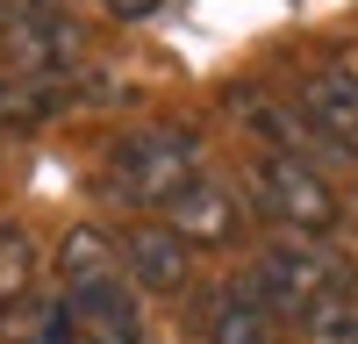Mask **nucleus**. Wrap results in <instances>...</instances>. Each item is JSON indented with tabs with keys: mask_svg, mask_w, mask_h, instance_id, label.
Returning <instances> with one entry per match:
<instances>
[{
	"mask_svg": "<svg viewBox=\"0 0 358 344\" xmlns=\"http://www.w3.org/2000/svg\"><path fill=\"white\" fill-rule=\"evenodd\" d=\"M57 294L72 308L79 344H151L143 294H136V280L122 266V244L108 229H94V222L65 229V244H57Z\"/></svg>",
	"mask_w": 358,
	"mask_h": 344,
	"instance_id": "1",
	"label": "nucleus"
},
{
	"mask_svg": "<svg viewBox=\"0 0 358 344\" xmlns=\"http://www.w3.org/2000/svg\"><path fill=\"white\" fill-rule=\"evenodd\" d=\"M208 165V136L187 115H165V122H136L115 136V151L101 165V194L115 208H165V201Z\"/></svg>",
	"mask_w": 358,
	"mask_h": 344,
	"instance_id": "2",
	"label": "nucleus"
},
{
	"mask_svg": "<svg viewBox=\"0 0 358 344\" xmlns=\"http://www.w3.org/2000/svg\"><path fill=\"white\" fill-rule=\"evenodd\" d=\"M244 280L265 294V308L280 315V323H301V315L322 301V294H337V287L358 280V266L330 244V237H301V229H273L258 251H251V266Z\"/></svg>",
	"mask_w": 358,
	"mask_h": 344,
	"instance_id": "3",
	"label": "nucleus"
},
{
	"mask_svg": "<svg viewBox=\"0 0 358 344\" xmlns=\"http://www.w3.org/2000/svg\"><path fill=\"white\" fill-rule=\"evenodd\" d=\"M244 194H251V215L265 229H301V237H330L344 222V201L330 187V172L294 158V151H258L244 165Z\"/></svg>",
	"mask_w": 358,
	"mask_h": 344,
	"instance_id": "4",
	"label": "nucleus"
},
{
	"mask_svg": "<svg viewBox=\"0 0 358 344\" xmlns=\"http://www.w3.org/2000/svg\"><path fill=\"white\" fill-rule=\"evenodd\" d=\"M158 215H165L194 251H236V244H251V222H258V215H251V194L236 187V180H222V172H208V165L165 201Z\"/></svg>",
	"mask_w": 358,
	"mask_h": 344,
	"instance_id": "5",
	"label": "nucleus"
},
{
	"mask_svg": "<svg viewBox=\"0 0 358 344\" xmlns=\"http://www.w3.org/2000/svg\"><path fill=\"white\" fill-rule=\"evenodd\" d=\"M229 115L265 143V151H294V158H308V165H344L351 158V151H337V143L301 115V101H273L265 86H229Z\"/></svg>",
	"mask_w": 358,
	"mask_h": 344,
	"instance_id": "6",
	"label": "nucleus"
},
{
	"mask_svg": "<svg viewBox=\"0 0 358 344\" xmlns=\"http://www.w3.org/2000/svg\"><path fill=\"white\" fill-rule=\"evenodd\" d=\"M115 244H122V266H129V280H136V294H172V301H179V294L194 287V244L179 237L165 215L129 222Z\"/></svg>",
	"mask_w": 358,
	"mask_h": 344,
	"instance_id": "7",
	"label": "nucleus"
},
{
	"mask_svg": "<svg viewBox=\"0 0 358 344\" xmlns=\"http://www.w3.org/2000/svg\"><path fill=\"white\" fill-rule=\"evenodd\" d=\"M201 344H280V315L251 280H222L201 294Z\"/></svg>",
	"mask_w": 358,
	"mask_h": 344,
	"instance_id": "8",
	"label": "nucleus"
},
{
	"mask_svg": "<svg viewBox=\"0 0 358 344\" xmlns=\"http://www.w3.org/2000/svg\"><path fill=\"white\" fill-rule=\"evenodd\" d=\"M36 301V237L22 222H0V323H22Z\"/></svg>",
	"mask_w": 358,
	"mask_h": 344,
	"instance_id": "9",
	"label": "nucleus"
},
{
	"mask_svg": "<svg viewBox=\"0 0 358 344\" xmlns=\"http://www.w3.org/2000/svg\"><path fill=\"white\" fill-rule=\"evenodd\" d=\"M294 330H301V344H358V280L337 287V294H322Z\"/></svg>",
	"mask_w": 358,
	"mask_h": 344,
	"instance_id": "10",
	"label": "nucleus"
},
{
	"mask_svg": "<svg viewBox=\"0 0 358 344\" xmlns=\"http://www.w3.org/2000/svg\"><path fill=\"white\" fill-rule=\"evenodd\" d=\"M57 94L50 86H29V79H0V122H29V115H43Z\"/></svg>",
	"mask_w": 358,
	"mask_h": 344,
	"instance_id": "11",
	"label": "nucleus"
},
{
	"mask_svg": "<svg viewBox=\"0 0 358 344\" xmlns=\"http://www.w3.org/2000/svg\"><path fill=\"white\" fill-rule=\"evenodd\" d=\"M101 8H108L115 22H143V15H158L165 0H101Z\"/></svg>",
	"mask_w": 358,
	"mask_h": 344,
	"instance_id": "12",
	"label": "nucleus"
},
{
	"mask_svg": "<svg viewBox=\"0 0 358 344\" xmlns=\"http://www.w3.org/2000/svg\"><path fill=\"white\" fill-rule=\"evenodd\" d=\"M351 222H358V194H351Z\"/></svg>",
	"mask_w": 358,
	"mask_h": 344,
	"instance_id": "13",
	"label": "nucleus"
},
{
	"mask_svg": "<svg viewBox=\"0 0 358 344\" xmlns=\"http://www.w3.org/2000/svg\"><path fill=\"white\" fill-rule=\"evenodd\" d=\"M15 344H22V337H15Z\"/></svg>",
	"mask_w": 358,
	"mask_h": 344,
	"instance_id": "14",
	"label": "nucleus"
}]
</instances>
